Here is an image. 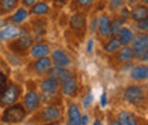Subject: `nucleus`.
Listing matches in <instances>:
<instances>
[{
	"instance_id": "2",
	"label": "nucleus",
	"mask_w": 148,
	"mask_h": 125,
	"mask_svg": "<svg viewBox=\"0 0 148 125\" xmlns=\"http://www.w3.org/2000/svg\"><path fill=\"white\" fill-rule=\"evenodd\" d=\"M27 115L29 114H27L26 108L23 107V104H20L17 101L12 105L4 107V111L1 114V121L7 122V124H18V122L24 121Z\"/></svg>"
},
{
	"instance_id": "39",
	"label": "nucleus",
	"mask_w": 148,
	"mask_h": 125,
	"mask_svg": "<svg viewBox=\"0 0 148 125\" xmlns=\"http://www.w3.org/2000/svg\"><path fill=\"white\" fill-rule=\"evenodd\" d=\"M0 41H1V37H0Z\"/></svg>"
},
{
	"instance_id": "14",
	"label": "nucleus",
	"mask_w": 148,
	"mask_h": 125,
	"mask_svg": "<svg viewBox=\"0 0 148 125\" xmlns=\"http://www.w3.org/2000/svg\"><path fill=\"white\" fill-rule=\"evenodd\" d=\"M60 91H61V94L64 97H69V98L77 95V92H78V81H77V78L73 75L67 81L61 83L60 84Z\"/></svg>"
},
{
	"instance_id": "24",
	"label": "nucleus",
	"mask_w": 148,
	"mask_h": 125,
	"mask_svg": "<svg viewBox=\"0 0 148 125\" xmlns=\"http://www.w3.org/2000/svg\"><path fill=\"white\" fill-rule=\"evenodd\" d=\"M29 12H30V14H34V16H46L50 13V6L46 1H36L30 7Z\"/></svg>"
},
{
	"instance_id": "10",
	"label": "nucleus",
	"mask_w": 148,
	"mask_h": 125,
	"mask_svg": "<svg viewBox=\"0 0 148 125\" xmlns=\"http://www.w3.org/2000/svg\"><path fill=\"white\" fill-rule=\"evenodd\" d=\"M50 60H51V64L56 66V67H70L73 64L70 55L66 53L64 50L61 48H56V50H51L50 51Z\"/></svg>"
},
{
	"instance_id": "37",
	"label": "nucleus",
	"mask_w": 148,
	"mask_h": 125,
	"mask_svg": "<svg viewBox=\"0 0 148 125\" xmlns=\"http://www.w3.org/2000/svg\"><path fill=\"white\" fill-rule=\"evenodd\" d=\"M141 0H128V3L131 4V6H134V4H137V3H140Z\"/></svg>"
},
{
	"instance_id": "19",
	"label": "nucleus",
	"mask_w": 148,
	"mask_h": 125,
	"mask_svg": "<svg viewBox=\"0 0 148 125\" xmlns=\"http://www.w3.org/2000/svg\"><path fill=\"white\" fill-rule=\"evenodd\" d=\"M135 57H134V51H132L131 46H121L117 50V60L121 64H128Z\"/></svg>"
},
{
	"instance_id": "9",
	"label": "nucleus",
	"mask_w": 148,
	"mask_h": 125,
	"mask_svg": "<svg viewBox=\"0 0 148 125\" xmlns=\"http://www.w3.org/2000/svg\"><path fill=\"white\" fill-rule=\"evenodd\" d=\"M61 118V111L60 108L56 105H47L41 109V112L38 114V120L41 122H49V124H54L58 122V120Z\"/></svg>"
},
{
	"instance_id": "36",
	"label": "nucleus",
	"mask_w": 148,
	"mask_h": 125,
	"mask_svg": "<svg viewBox=\"0 0 148 125\" xmlns=\"http://www.w3.org/2000/svg\"><path fill=\"white\" fill-rule=\"evenodd\" d=\"M54 1H57L58 4H67L69 3V0H54Z\"/></svg>"
},
{
	"instance_id": "34",
	"label": "nucleus",
	"mask_w": 148,
	"mask_h": 125,
	"mask_svg": "<svg viewBox=\"0 0 148 125\" xmlns=\"http://www.w3.org/2000/svg\"><path fill=\"white\" fill-rule=\"evenodd\" d=\"M20 1L23 3V6H24L26 9H30V7H32L34 3H36L37 0H20Z\"/></svg>"
},
{
	"instance_id": "31",
	"label": "nucleus",
	"mask_w": 148,
	"mask_h": 125,
	"mask_svg": "<svg viewBox=\"0 0 148 125\" xmlns=\"http://www.w3.org/2000/svg\"><path fill=\"white\" fill-rule=\"evenodd\" d=\"M92 100H94L92 92H91V91H88V92H87V97L83 100V105H84V108L90 107V105H91V102H92Z\"/></svg>"
},
{
	"instance_id": "30",
	"label": "nucleus",
	"mask_w": 148,
	"mask_h": 125,
	"mask_svg": "<svg viewBox=\"0 0 148 125\" xmlns=\"http://www.w3.org/2000/svg\"><path fill=\"white\" fill-rule=\"evenodd\" d=\"M137 23V29H138V31H147L148 30V18H143V20H138V21H135Z\"/></svg>"
},
{
	"instance_id": "8",
	"label": "nucleus",
	"mask_w": 148,
	"mask_h": 125,
	"mask_svg": "<svg viewBox=\"0 0 148 125\" xmlns=\"http://www.w3.org/2000/svg\"><path fill=\"white\" fill-rule=\"evenodd\" d=\"M70 29L80 38H83L87 31V16L84 13H74L70 18Z\"/></svg>"
},
{
	"instance_id": "11",
	"label": "nucleus",
	"mask_w": 148,
	"mask_h": 125,
	"mask_svg": "<svg viewBox=\"0 0 148 125\" xmlns=\"http://www.w3.org/2000/svg\"><path fill=\"white\" fill-rule=\"evenodd\" d=\"M97 31L103 38L111 37V17L107 13H103L97 18Z\"/></svg>"
},
{
	"instance_id": "12",
	"label": "nucleus",
	"mask_w": 148,
	"mask_h": 125,
	"mask_svg": "<svg viewBox=\"0 0 148 125\" xmlns=\"http://www.w3.org/2000/svg\"><path fill=\"white\" fill-rule=\"evenodd\" d=\"M51 67H53V64H51V60H50L49 55L34 58V61L32 64V68H33V71L36 72L37 75H46Z\"/></svg>"
},
{
	"instance_id": "33",
	"label": "nucleus",
	"mask_w": 148,
	"mask_h": 125,
	"mask_svg": "<svg viewBox=\"0 0 148 125\" xmlns=\"http://www.w3.org/2000/svg\"><path fill=\"white\" fill-rule=\"evenodd\" d=\"M6 84H7V77L3 74V72L0 71V92L4 89V87H6Z\"/></svg>"
},
{
	"instance_id": "1",
	"label": "nucleus",
	"mask_w": 148,
	"mask_h": 125,
	"mask_svg": "<svg viewBox=\"0 0 148 125\" xmlns=\"http://www.w3.org/2000/svg\"><path fill=\"white\" fill-rule=\"evenodd\" d=\"M123 97L128 104L134 105V107H145L147 89L144 85H140V84H130L124 88Z\"/></svg>"
},
{
	"instance_id": "38",
	"label": "nucleus",
	"mask_w": 148,
	"mask_h": 125,
	"mask_svg": "<svg viewBox=\"0 0 148 125\" xmlns=\"http://www.w3.org/2000/svg\"><path fill=\"white\" fill-rule=\"evenodd\" d=\"M143 1H144V4H147L148 3V0H143Z\"/></svg>"
},
{
	"instance_id": "27",
	"label": "nucleus",
	"mask_w": 148,
	"mask_h": 125,
	"mask_svg": "<svg viewBox=\"0 0 148 125\" xmlns=\"http://www.w3.org/2000/svg\"><path fill=\"white\" fill-rule=\"evenodd\" d=\"M121 27H123V21L120 18L111 20V37H117L118 31L121 30Z\"/></svg>"
},
{
	"instance_id": "16",
	"label": "nucleus",
	"mask_w": 148,
	"mask_h": 125,
	"mask_svg": "<svg viewBox=\"0 0 148 125\" xmlns=\"http://www.w3.org/2000/svg\"><path fill=\"white\" fill-rule=\"evenodd\" d=\"M47 74L51 75L53 78H56L58 81V84H61V83H64V81H67L69 78L73 77V72L69 70V67H56L54 66L49 70Z\"/></svg>"
},
{
	"instance_id": "4",
	"label": "nucleus",
	"mask_w": 148,
	"mask_h": 125,
	"mask_svg": "<svg viewBox=\"0 0 148 125\" xmlns=\"http://www.w3.org/2000/svg\"><path fill=\"white\" fill-rule=\"evenodd\" d=\"M131 48L134 51V57L140 61H147L148 57V36L147 31H140L137 36H134V40L131 41Z\"/></svg>"
},
{
	"instance_id": "26",
	"label": "nucleus",
	"mask_w": 148,
	"mask_h": 125,
	"mask_svg": "<svg viewBox=\"0 0 148 125\" xmlns=\"http://www.w3.org/2000/svg\"><path fill=\"white\" fill-rule=\"evenodd\" d=\"M120 47H121L120 40H118L117 37H110L108 41H107L106 46H104V51L107 54H114V53H117V50H118Z\"/></svg>"
},
{
	"instance_id": "25",
	"label": "nucleus",
	"mask_w": 148,
	"mask_h": 125,
	"mask_svg": "<svg viewBox=\"0 0 148 125\" xmlns=\"http://www.w3.org/2000/svg\"><path fill=\"white\" fill-rule=\"evenodd\" d=\"M20 0H0V13L1 14H9L13 10L18 7Z\"/></svg>"
},
{
	"instance_id": "22",
	"label": "nucleus",
	"mask_w": 148,
	"mask_h": 125,
	"mask_svg": "<svg viewBox=\"0 0 148 125\" xmlns=\"http://www.w3.org/2000/svg\"><path fill=\"white\" fill-rule=\"evenodd\" d=\"M13 14L10 16V21L13 23V24H20V23H24L27 18H29V16H30V12H29V9H26L24 6L23 7H17L16 10H13L12 12Z\"/></svg>"
},
{
	"instance_id": "17",
	"label": "nucleus",
	"mask_w": 148,
	"mask_h": 125,
	"mask_svg": "<svg viewBox=\"0 0 148 125\" xmlns=\"http://www.w3.org/2000/svg\"><path fill=\"white\" fill-rule=\"evenodd\" d=\"M131 80L137 81V83H145L148 78V67L147 64H137L131 68Z\"/></svg>"
},
{
	"instance_id": "20",
	"label": "nucleus",
	"mask_w": 148,
	"mask_h": 125,
	"mask_svg": "<svg viewBox=\"0 0 148 125\" xmlns=\"http://www.w3.org/2000/svg\"><path fill=\"white\" fill-rule=\"evenodd\" d=\"M130 17L131 20H134V21H138V20H143V18L148 17V7L147 4H141V3H137V4H134V7L131 9V12H130Z\"/></svg>"
},
{
	"instance_id": "3",
	"label": "nucleus",
	"mask_w": 148,
	"mask_h": 125,
	"mask_svg": "<svg viewBox=\"0 0 148 125\" xmlns=\"http://www.w3.org/2000/svg\"><path fill=\"white\" fill-rule=\"evenodd\" d=\"M23 94L21 85H18L16 83H7L4 89L0 92V107H7L12 105L14 102H17Z\"/></svg>"
},
{
	"instance_id": "13",
	"label": "nucleus",
	"mask_w": 148,
	"mask_h": 125,
	"mask_svg": "<svg viewBox=\"0 0 148 125\" xmlns=\"http://www.w3.org/2000/svg\"><path fill=\"white\" fill-rule=\"evenodd\" d=\"M21 34H23V29L18 27V24H9V26L1 27L0 30V37L4 41H12Z\"/></svg>"
},
{
	"instance_id": "35",
	"label": "nucleus",
	"mask_w": 148,
	"mask_h": 125,
	"mask_svg": "<svg viewBox=\"0 0 148 125\" xmlns=\"http://www.w3.org/2000/svg\"><path fill=\"white\" fill-rule=\"evenodd\" d=\"M78 124H81V125L88 124V115H83V114H81V117H80V122H78Z\"/></svg>"
},
{
	"instance_id": "21",
	"label": "nucleus",
	"mask_w": 148,
	"mask_h": 125,
	"mask_svg": "<svg viewBox=\"0 0 148 125\" xmlns=\"http://www.w3.org/2000/svg\"><path fill=\"white\" fill-rule=\"evenodd\" d=\"M80 117H81V111L80 107L75 102H70L69 108H67V124L70 125H78L80 122Z\"/></svg>"
},
{
	"instance_id": "32",
	"label": "nucleus",
	"mask_w": 148,
	"mask_h": 125,
	"mask_svg": "<svg viewBox=\"0 0 148 125\" xmlns=\"http://www.w3.org/2000/svg\"><path fill=\"white\" fill-rule=\"evenodd\" d=\"M86 51L88 55H91L92 51H94V38H88L87 43H86Z\"/></svg>"
},
{
	"instance_id": "23",
	"label": "nucleus",
	"mask_w": 148,
	"mask_h": 125,
	"mask_svg": "<svg viewBox=\"0 0 148 125\" xmlns=\"http://www.w3.org/2000/svg\"><path fill=\"white\" fill-rule=\"evenodd\" d=\"M134 31L130 29V27H121V30L118 31V34H117V38L120 40V43H121V46H130L131 44V41L134 40Z\"/></svg>"
},
{
	"instance_id": "28",
	"label": "nucleus",
	"mask_w": 148,
	"mask_h": 125,
	"mask_svg": "<svg viewBox=\"0 0 148 125\" xmlns=\"http://www.w3.org/2000/svg\"><path fill=\"white\" fill-rule=\"evenodd\" d=\"M95 1H97V0H75V4H77L78 9L87 12V10L91 9V6L95 3Z\"/></svg>"
},
{
	"instance_id": "6",
	"label": "nucleus",
	"mask_w": 148,
	"mask_h": 125,
	"mask_svg": "<svg viewBox=\"0 0 148 125\" xmlns=\"http://www.w3.org/2000/svg\"><path fill=\"white\" fill-rule=\"evenodd\" d=\"M38 88L41 91V95L40 97H51L56 98L58 91H60V84L58 81L53 78L51 75L47 74V77H44L40 83H38Z\"/></svg>"
},
{
	"instance_id": "18",
	"label": "nucleus",
	"mask_w": 148,
	"mask_h": 125,
	"mask_svg": "<svg viewBox=\"0 0 148 125\" xmlns=\"http://www.w3.org/2000/svg\"><path fill=\"white\" fill-rule=\"evenodd\" d=\"M29 51H30V57L32 58H40V57L49 55L50 51H51V47L47 43H37V44H33L30 47Z\"/></svg>"
},
{
	"instance_id": "29",
	"label": "nucleus",
	"mask_w": 148,
	"mask_h": 125,
	"mask_svg": "<svg viewBox=\"0 0 148 125\" xmlns=\"http://www.w3.org/2000/svg\"><path fill=\"white\" fill-rule=\"evenodd\" d=\"M124 6H125V0H110L108 3V9L111 12H118Z\"/></svg>"
},
{
	"instance_id": "15",
	"label": "nucleus",
	"mask_w": 148,
	"mask_h": 125,
	"mask_svg": "<svg viewBox=\"0 0 148 125\" xmlns=\"http://www.w3.org/2000/svg\"><path fill=\"white\" fill-rule=\"evenodd\" d=\"M143 122L141 117L135 115L131 111H121L117 117V124L121 125H138Z\"/></svg>"
},
{
	"instance_id": "7",
	"label": "nucleus",
	"mask_w": 148,
	"mask_h": 125,
	"mask_svg": "<svg viewBox=\"0 0 148 125\" xmlns=\"http://www.w3.org/2000/svg\"><path fill=\"white\" fill-rule=\"evenodd\" d=\"M41 105V97L34 89H29L23 97V107L26 108L27 114H33Z\"/></svg>"
},
{
	"instance_id": "5",
	"label": "nucleus",
	"mask_w": 148,
	"mask_h": 125,
	"mask_svg": "<svg viewBox=\"0 0 148 125\" xmlns=\"http://www.w3.org/2000/svg\"><path fill=\"white\" fill-rule=\"evenodd\" d=\"M32 46H33V37L23 33L21 36H18L17 38H14V40H12V41H10L9 48H10L14 54H20V55H23V54L29 53V50H30V47H32Z\"/></svg>"
}]
</instances>
